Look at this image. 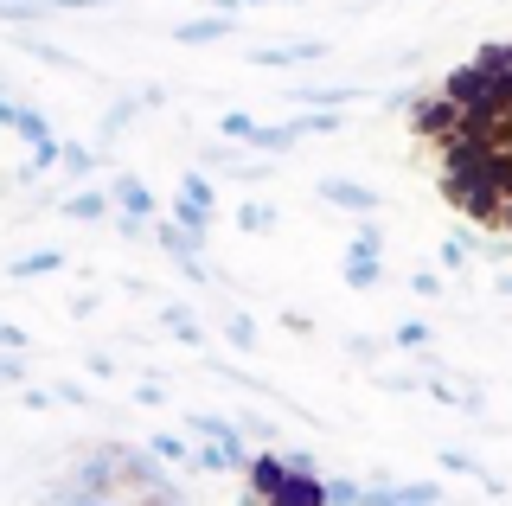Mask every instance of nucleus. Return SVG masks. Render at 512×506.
Here are the masks:
<instances>
[{"mask_svg":"<svg viewBox=\"0 0 512 506\" xmlns=\"http://www.w3.org/2000/svg\"><path fill=\"white\" fill-rule=\"evenodd\" d=\"M103 199H109V212H122V218H141V225H154L160 218V193L141 173H122V167H109V180H103Z\"/></svg>","mask_w":512,"mask_h":506,"instance_id":"1","label":"nucleus"},{"mask_svg":"<svg viewBox=\"0 0 512 506\" xmlns=\"http://www.w3.org/2000/svg\"><path fill=\"white\" fill-rule=\"evenodd\" d=\"M455 122H461V109H455V103H442L436 90H423V97L410 103V135H423L429 148H442V141L455 135Z\"/></svg>","mask_w":512,"mask_h":506,"instance_id":"2","label":"nucleus"},{"mask_svg":"<svg viewBox=\"0 0 512 506\" xmlns=\"http://www.w3.org/2000/svg\"><path fill=\"white\" fill-rule=\"evenodd\" d=\"M327 205H340V212H352V218H378L384 212V193L378 186H359V180H340V173H327V180L314 186Z\"/></svg>","mask_w":512,"mask_h":506,"instance_id":"3","label":"nucleus"},{"mask_svg":"<svg viewBox=\"0 0 512 506\" xmlns=\"http://www.w3.org/2000/svg\"><path fill=\"white\" fill-rule=\"evenodd\" d=\"M0 129H7V135H20L26 148H45V141H58V129H52V116H45V109L13 103V97H0Z\"/></svg>","mask_w":512,"mask_h":506,"instance_id":"4","label":"nucleus"},{"mask_svg":"<svg viewBox=\"0 0 512 506\" xmlns=\"http://www.w3.org/2000/svg\"><path fill=\"white\" fill-rule=\"evenodd\" d=\"M52 167H58L71 186H96V180L109 173V161L90 148V141H64V135H58V161H52Z\"/></svg>","mask_w":512,"mask_h":506,"instance_id":"5","label":"nucleus"},{"mask_svg":"<svg viewBox=\"0 0 512 506\" xmlns=\"http://www.w3.org/2000/svg\"><path fill=\"white\" fill-rule=\"evenodd\" d=\"M250 65L256 71H288V65H314V58H327V39H295V45H250Z\"/></svg>","mask_w":512,"mask_h":506,"instance_id":"6","label":"nucleus"},{"mask_svg":"<svg viewBox=\"0 0 512 506\" xmlns=\"http://www.w3.org/2000/svg\"><path fill=\"white\" fill-rule=\"evenodd\" d=\"M288 103L295 109H346V103H372L365 84H288Z\"/></svg>","mask_w":512,"mask_h":506,"instance_id":"7","label":"nucleus"},{"mask_svg":"<svg viewBox=\"0 0 512 506\" xmlns=\"http://www.w3.org/2000/svg\"><path fill=\"white\" fill-rule=\"evenodd\" d=\"M359 506H442L436 481H404V487H365Z\"/></svg>","mask_w":512,"mask_h":506,"instance_id":"8","label":"nucleus"},{"mask_svg":"<svg viewBox=\"0 0 512 506\" xmlns=\"http://www.w3.org/2000/svg\"><path fill=\"white\" fill-rule=\"evenodd\" d=\"M237 474L250 481V494H256V500H269V494H276V487L288 481V468H282V455H276V449H250Z\"/></svg>","mask_w":512,"mask_h":506,"instance_id":"9","label":"nucleus"},{"mask_svg":"<svg viewBox=\"0 0 512 506\" xmlns=\"http://www.w3.org/2000/svg\"><path fill=\"white\" fill-rule=\"evenodd\" d=\"M58 218H71V225H103V218H109L103 180H96V186H77V193H64V199H58Z\"/></svg>","mask_w":512,"mask_h":506,"instance_id":"10","label":"nucleus"},{"mask_svg":"<svg viewBox=\"0 0 512 506\" xmlns=\"http://www.w3.org/2000/svg\"><path fill=\"white\" fill-rule=\"evenodd\" d=\"M340 129H346V109H295V116L282 122L288 141H301V135H340Z\"/></svg>","mask_w":512,"mask_h":506,"instance_id":"11","label":"nucleus"},{"mask_svg":"<svg viewBox=\"0 0 512 506\" xmlns=\"http://www.w3.org/2000/svg\"><path fill=\"white\" fill-rule=\"evenodd\" d=\"M160 327H167L180 346H205V321L192 302H160Z\"/></svg>","mask_w":512,"mask_h":506,"instance_id":"12","label":"nucleus"},{"mask_svg":"<svg viewBox=\"0 0 512 506\" xmlns=\"http://www.w3.org/2000/svg\"><path fill=\"white\" fill-rule=\"evenodd\" d=\"M212 314H218V334L231 340V353H256V346H263V327H256L244 308H212Z\"/></svg>","mask_w":512,"mask_h":506,"instance_id":"13","label":"nucleus"},{"mask_svg":"<svg viewBox=\"0 0 512 506\" xmlns=\"http://www.w3.org/2000/svg\"><path fill=\"white\" fill-rule=\"evenodd\" d=\"M263 506H327V487H320V474H288Z\"/></svg>","mask_w":512,"mask_h":506,"instance_id":"14","label":"nucleus"},{"mask_svg":"<svg viewBox=\"0 0 512 506\" xmlns=\"http://www.w3.org/2000/svg\"><path fill=\"white\" fill-rule=\"evenodd\" d=\"M346 263H384V225H378V218H359V225H352Z\"/></svg>","mask_w":512,"mask_h":506,"instance_id":"15","label":"nucleus"},{"mask_svg":"<svg viewBox=\"0 0 512 506\" xmlns=\"http://www.w3.org/2000/svg\"><path fill=\"white\" fill-rule=\"evenodd\" d=\"M468 65L487 77V84H500V90H512V65H506V39H480V52L468 58Z\"/></svg>","mask_w":512,"mask_h":506,"instance_id":"16","label":"nucleus"},{"mask_svg":"<svg viewBox=\"0 0 512 506\" xmlns=\"http://www.w3.org/2000/svg\"><path fill=\"white\" fill-rule=\"evenodd\" d=\"M244 442H205V449L199 455H192V468H205V474H237V468H244Z\"/></svg>","mask_w":512,"mask_h":506,"instance_id":"17","label":"nucleus"},{"mask_svg":"<svg viewBox=\"0 0 512 506\" xmlns=\"http://www.w3.org/2000/svg\"><path fill=\"white\" fill-rule=\"evenodd\" d=\"M58 270H64V250H26V257L7 263L13 282H39V276H58Z\"/></svg>","mask_w":512,"mask_h":506,"instance_id":"18","label":"nucleus"},{"mask_svg":"<svg viewBox=\"0 0 512 506\" xmlns=\"http://www.w3.org/2000/svg\"><path fill=\"white\" fill-rule=\"evenodd\" d=\"M13 45H20L26 58H39V65H52V71H84V58H71L64 45H45V39H26V33H7Z\"/></svg>","mask_w":512,"mask_h":506,"instance_id":"19","label":"nucleus"},{"mask_svg":"<svg viewBox=\"0 0 512 506\" xmlns=\"http://www.w3.org/2000/svg\"><path fill=\"white\" fill-rule=\"evenodd\" d=\"M186 436H205V442H244V436H237V423L218 417V410H192V417H186Z\"/></svg>","mask_w":512,"mask_h":506,"instance_id":"20","label":"nucleus"},{"mask_svg":"<svg viewBox=\"0 0 512 506\" xmlns=\"http://www.w3.org/2000/svg\"><path fill=\"white\" fill-rule=\"evenodd\" d=\"M173 39H180V45H218V39H231V20H218V13H199V20H186Z\"/></svg>","mask_w":512,"mask_h":506,"instance_id":"21","label":"nucleus"},{"mask_svg":"<svg viewBox=\"0 0 512 506\" xmlns=\"http://www.w3.org/2000/svg\"><path fill=\"white\" fill-rule=\"evenodd\" d=\"M148 455H154V462H167V468H192V449H186L180 430H154L148 436Z\"/></svg>","mask_w":512,"mask_h":506,"instance_id":"22","label":"nucleus"},{"mask_svg":"<svg viewBox=\"0 0 512 506\" xmlns=\"http://www.w3.org/2000/svg\"><path fill=\"white\" fill-rule=\"evenodd\" d=\"M276 225H282L276 205H263V199H244V205H237V231H244V237H263V231H276Z\"/></svg>","mask_w":512,"mask_h":506,"instance_id":"23","label":"nucleus"},{"mask_svg":"<svg viewBox=\"0 0 512 506\" xmlns=\"http://www.w3.org/2000/svg\"><path fill=\"white\" fill-rule=\"evenodd\" d=\"M429 340H436V327H429V321H397L391 327V346H397V353H429Z\"/></svg>","mask_w":512,"mask_h":506,"instance_id":"24","label":"nucleus"},{"mask_svg":"<svg viewBox=\"0 0 512 506\" xmlns=\"http://www.w3.org/2000/svg\"><path fill=\"white\" fill-rule=\"evenodd\" d=\"M180 199H186V205H199V212H212V218H218V180H205L199 167H192L186 180H180Z\"/></svg>","mask_w":512,"mask_h":506,"instance_id":"25","label":"nucleus"},{"mask_svg":"<svg viewBox=\"0 0 512 506\" xmlns=\"http://www.w3.org/2000/svg\"><path fill=\"white\" fill-rule=\"evenodd\" d=\"M45 506H109V500H96L90 487H77L71 474H64V481H52V487H45Z\"/></svg>","mask_w":512,"mask_h":506,"instance_id":"26","label":"nucleus"},{"mask_svg":"<svg viewBox=\"0 0 512 506\" xmlns=\"http://www.w3.org/2000/svg\"><path fill=\"white\" fill-rule=\"evenodd\" d=\"M340 276H346V289H359V295H372L378 282H384V263H340Z\"/></svg>","mask_w":512,"mask_h":506,"instance_id":"27","label":"nucleus"},{"mask_svg":"<svg viewBox=\"0 0 512 506\" xmlns=\"http://www.w3.org/2000/svg\"><path fill=\"white\" fill-rule=\"evenodd\" d=\"M320 487H327V506H359L365 481H346V474H320Z\"/></svg>","mask_w":512,"mask_h":506,"instance_id":"28","label":"nucleus"},{"mask_svg":"<svg viewBox=\"0 0 512 506\" xmlns=\"http://www.w3.org/2000/svg\"><path fill=\"white\" fill-rule=\"evenodd\" d=\"M52 404H71V410H90V404H96V391L84 385V378H58V385H52Z\"/></svg>","mask_w":512,"mask_h":506,"instance_id":"29","label":"nucleus"},{"mask_svg":"<svg viewBox=\"0 0 512 506\" xmlns=\"http://www.w3.org/2000/svg\"><path fill=\"white\" fill-rule=\"evenodd\" d=\"M0 353H7V359H26L32 353V334H26L20 321H7V314H0Z\"/></svg>","mask_w":512,"mask_h":506,"instance_id":"30","label":"nucleus"},{"mask_svg":"<svg viewBox=\"0 0 512 506\" xmlns=\"http://www.w3.org/2000/svg\"><path fill=\"white\" fill-rule=\"evenodd\" d=\"M474 263V237L461 231V237H442V270H468Z\"/></svg>","mask_w":512,"mask_h":506,"instance_id":"31","label":"nucleus"},{"mask_svg":"<svg viewBox=\"0 0 512 506\" xmlns=\"http://www.w3.org/2000/svg\"><path fill=\"white\" fill-rule=\"evenodd\" d=\"M378 353H384V346H378V340H365V334H352V340H346V359H352V366H378Z\"/></svg>","mask_w":512,"mask_h":506,"instance_id":"32","label":"nucleus"},{"mask_svg":"<svg viewBox=\"0 0 512 506\" xmlns=\"http://www.w3.org/2000/svg\"><path fill=\"white\" fill-rule=\"evenodd\" d=\"M135 404L141 410H160V404H167V378H141V385H135Z\"/></svg>","mask_w":512,"mask_h":506,"instance_id":"33","label":"nucleus"},{"mask_svg":"<svg viewBox=\"0 0 512 506\" xmlns=\"http://www.w3.org/2000/svg\"><path fill=\"white\" fill-rule=\"evenodd\" d=\"M410 289L423 295V302H436V295H442V276L436 270H410Z\"/></svg>","mask_w":512,"mask_h":506,"instance_id":"34","label":"nucleus"},{"mask_svg":"<svg viewBox=\"0 0 512 506\" xmlns=\"http://www.w3.org/2000/svg\"><path fill=\"white\" fill-rule=\"evenodd\" d=\"M103 225H109V231H116V237H148V225H141V218H122V212H109V218H103Z\"/></svg>","mask_w":512,"mask_h":506,"instance_id":"35","label":"nucleus"},{"mask_svg":"<svg viewBox=\"0 0 512 506\" xmlns=\"http://www.w3.org/2000/svg\"><path fill=\"white\" fill-rule=\"evenodd\" d=\"M442 468L448 474H480V462H474V455H461V449H442Z\"/></svg>","mask_w":512,"mask_h":506,"instance_id":"36","label":"nucleus"},{"mask_svg":"<svg viewBox=\"0 0 512 506\" xmlns=\"http://www.w3.org/2000/svg\"><path fill=\"white\" fill-rule=\"evenodd\" d=\"M96 308H103V295H96V289H84V295H71V314H77V321H90Z\"/></svg>","mask_w":512,"mask_h":506,"instance_id":"37","label":"nucleus"},{"mask_svg":"<svg viewBox=\"0 0 512 506\" xmlns=\"http://www.w3.org/2000/svg\"><path fill=\"white\" fill-rule=\"evenodd\" d=\"M0 385H26V359H7V353H0Z\"/></svg>","mask_w":512,"mask_h":506,"instance_id":"38","label":"nucleus"},{"mask_svg":"<svg viewBox=\"0 0 512 506\" xmlns=\"http://www.w3.org/2000/svg\"><path fill=\"white\" fill-rule=\"evenodd\" d=\"M122 366H116V353H90V378H116Z\"/></svg>","mask_w":512,"mask_h":506,"instance_id":"39","label":"nucleus"},{"mask_svg":"<svg viewBox=\"0 0 512 506\" xmlns=\"http://www.w3.org/2000/svg\"><path fill=\"white\" fill-rule=\"evenodd\" d=\"M237 7H269V0H237Z\"/></svg>","mask_w":512,"mask_h":506,"instance_id":"40","label":"nucleus"},{"mask_svg":"<svg viewBox=\"0 0 512 506\" xmlns=\"http://www.w3.org/2000/svg\"><path fill=\"white\" fill-rule=\"evenodd\" d=\"M0 97H7V77H0Z\"/></svg>","mask_w":512,"mask_h":506,"instance_id":"41","label":"nucleus"}]
</instances>
